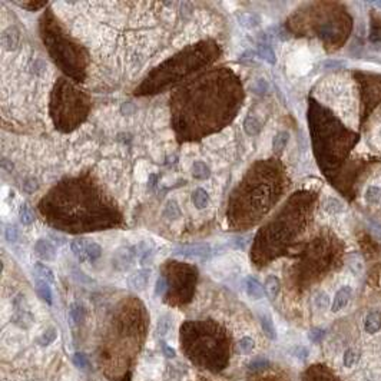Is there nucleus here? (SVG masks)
<instances>
[{
    "instance_id": "obj_1",
    "label": "nucleus",
    "mask_w": 381,
    "mask_h": 381,
    "mask_svg": "<svg viewBox=\"0 0 381 381\" xmlns=\"http://www.w3.org/2000/svg\"><path fill=\"white\" fill-rule=\"evenodd\" d=\"M242 88L231 71L203 73L172 96L174 129L181 141L200 139L229 124L241 108Z\"/></svg>"
},
{
    "instance_id": "obj_2",
    "label": "nucleus",
    "mask_w": 381,
    "mask_h": 381,
    "mask_svg": "<svg viewBox=\"0 0 381 381\" xmlns=\"http://www.w3.org/2000/svg\"><path fill=\"white\" fill-rule=\"evenodd\" d=\"M53 227L66 232L109 229L121 224V214L99 188L88 179H68L39 203Z\"/></svg>"
},
{
    "instance_id": "obj_3",
    "label": "nucleus",
    "mask_w": 381,
    "mask_h": 381,
    "mask_svg": "<svg viewBox=\"0 0 381 381\" xmlns=\"http://www.w3.org/2000/svg\"><path fill=\"white\" fill-rule=\"evenodd\" d=\"M280 195L275 166L270 162L256 163L232 192L227 212L229 224L238 229L253 227L271 209Z\"/></svg>"
},
{
    "instance_id": "obj_4",
    "label": "nucleus",
    "mask_w": 381,
    "mask_h": 381,
    "mask_svg": "<svg viewBox=\"0 0 381 381\" xmlns=\"http://www.w3.org/2000/svg\"><path fill=\"white\" fill-rule=\"evenodd\" d=\"M219 54L215 42H202L179 52L155 68L136 89V95H153L177 85L191 73L212 63Z\"/></svg>"
},
{
    "instance_id": "obj_5",
    "label": "nucleus",
    "mask_w": 381,
    "mask_h": 381,
    "mask_svg": "<svg viewBox=\"0 0 381 381\" xmlns=\"http://www.w3.org/2000/svg\"><path fill=\"white\" fill-rule=\"evenodd\" d=\"M40 35L54 63L68 76L82 82L86 77V54L76 42L66 35L57 20H54L52 12L42 18Z\"/></svg>"
},
{
    "instance_id": "obj_6",
    "label": "nucleus",
    "mask_w": 381,
    "mask_h": 381,
    "mask_svg": "<svg viewBox=\"0 0 381 381\" xmlns=\"http://www.w3.org/2000/svg\"><path fill=\"white\" fill-rule=\"evenodd\" d=\"M183 347L195 363L212 371H219L227 364V341L222 331L214 324L186 323L182 328Z\"/></svg>"
},
{
    "instance_id": "obj_7",
    "label": "nucleus",
    "mask_w": 381,
    "mask_h": 381,
    "mask_svg": "<svg viewBox=\"0 0 381 381\" xmlns=\"http://www.w3.org/2000/svg\"><path fill=\"white\" fill-rule=\"evenodd\" d=\"M91 99L66 79H59L51 98V115L54 127L62 132H71L88 116Z\"/></svg>"
},
{
    "instance_id": "obj_8",
    "label": "nucleus",
    "mask_w": 381,
    "mask_h": 381,
    "mask_svg": "<svg viewBox=\"0 0 381 381\" xmlns=\"http://www.w3.org/2000/svg\"><path fill=\"white\" fill-rule=\"evenodd\" d=\"M163 278L166 281V303L174 305L186 304L191 301L195 282L198 277L197 268L181 264L177 261L168 262L165 270Z\"/></svg>"
},
{
    "instance_id": "obj_9",
    "label": "nucleus",
    "mask_w": 381,
    "mask_h": 381,
    "mask_svg": "<svg viewBox=\"0 0 381 381\" xmlns=\"http://www.w3.org/2000/svg\"><path fill=\"white\" fill-rule=\"evenodd\" d=\"M20 43V33L16 27H9L1 33V45L7 51H15L19 48Z\"/></svg>"
},
{
    "instance_id": "obj_10",
    "label": "nucleus",
    "mask_w": 381,
    "mask_h": 381,
    "mask_svg": "<svg viewBox=\"0 0 381 381\" xmlns=\"http://www.w3.org/2000/svg\"><path fill=\"white\" fill-rule=\"evenodd\" d=\"M35 254L43 261H53L56 258V248L49 239H39L35 244Z\"/></svg>"
},
{
    "instance_id": "obj_11",
    "label": "nucleus",
    "mask_w": 381,
    "mask_h": 381,
    "mask_svg": "<svg viewBox=\"0 0 381 381\" xmlns=\"http://www.w3.org/2000/svg\"><path fill=\"white\" fill-rule=\"evenodd\" d=\"M351 295H353V290L350 287H343L334 297L332 300V304H331V311L332 312H338L341 311L343 308H345L350 300H351Z\"/></svg>"
},
{
    "instance_id": "obj_12",
    "label": "nucleus",
    "mask_w": 381,
    "mask_h": 381,
    "mask_svg": "<svg viewBox=\"0 0 381 381\" xmlns=\"http://www.w3.org/2000/svg\"><path fill=\"white\" fill-rule=\"evenodd\" d=\"M149 282V270H141L132 274L127 280V284L135 291H144Z\"/></svg>"
},
{
    "instance_id": "obj_13",
    "label": "nucleus",
    "mask_w": 381,
    "mask_h": 381,
    "mask_svg": "<svg viewBox=\"0 0 381 381\" xmlns=\"http://www.w3.org/2000/svg\"><path fill=\"white\" fill-rule=\"evenodd\" d=\"M364 330L368 334H376L381 330V314L377 311H373L365 315L364 318Z\"/></svg>"
},
{
    "instance_id": "obj_14",
    "label": "nucleus",
    "mask_w": 381,
    "mask_h": 381,
    "mask_svg": "<svg viewBox=\"0 0 381 381\" xmlns=\"http://www.w3.org/2000/svg\"><path fill=\"white\" fill-rule=\"evenodd\" d=\"M88 239L86 238H77L73 239L71 244V250L73 255L76 256L80 262H88V255H86V250H88Z\"/></svg>"
},
{
    "instance_id": "obj_15",
    "label": "nucleus",
    "mask_w": 381,
    "mask_h": 381,
    "mask_svg": "<svg viewBox=\"0 0 381 381\" xmlns=\"http://www.w3.org/2000/svg\"><path fill=\"white\" fill-rule=\"evenodd\" d=\"M245 291L253 300H261L264 297V288L262 285L255 280L254 277H247L245 280Z\"/></svg>"
},
{
    "instance_id": "obj_16",
    "label": "nucleus",
    "mask_w": 381,
    "mask_h": 381,
    "mask_svg": "<svg viewBox=\"0 0 381 381\" xmlns=\"http://www.w3.org/2000/svg\"><path fill=\"white\" fill-rule=\"evenodd\" d=\"M281 290V284L280 280L274 275H270L267 280H265V284H264V291L267 294V297L270 300H275L278 297Z\"/></svg>"
},
{
    "instance_id": "obj_17",
    "label": "nucleus",
    "mask_w": 381,
    "mask_h": 381,
    "mask_svg": "<svg viewBox=\"0 0 381 381\" xmlns=\"http://www.w3.org/2000/svg\"><path fill=\"white\" fill-rule=\"evenodd\" d=\"M35 290H36V294H37V297H39L42 301H45L46 304H49V305L52 304L53 298H52V290H51V285H49V282H46V281H43V280H36Z\"/></svg>"
},
{
    "instance_id": "obj_18",
    "label": "nucleus",
    "mask_w": 381,
    "mask_h": 381,
    "mask_svg": "<svg viewBox=\"0 0 381 381\" xmlns=\"http://www.w3.org/2000/svg\"><path fill=\"white\" fill-rule=\"evenodd\" d=\"M177 254H182L185 256H205L206 254H209V247L203 245V244L189 245V247L181 248V251H177Z\"/></svg>"
},
{
    "instance_id": "obj_19",
    "label": "nucleus",
    "mask_w": 381,
    "mask_h": 381,
    "mask_svg": "<svg viewBox=\"0 0 381 381\" xmlns=\"http://www.w3.org/2000/svg\"><path fill=\"white\" fill-rule=\"evenodd\" d=\"M238 22H239V25L244 26L245 29H254V27H256L261 23V18L256 13L247 12V13H241L238 16Z\"/></svg>"
},
{
    "instance_id": "obj_20",
    "label": "nucleus",
    "mask_w": 381,
    "mask_h": 381,
    "mask_svg": "<svg viewBox=\"0 0 381 381\" xmlns=\"http://www.w3.org/2000/svg\"><path fill=\"white\" fill-rule=\"evenodd\" d=\"M35 274H36L37 280H43L46 281V282H49V284L54 282V275H53L52 270L48 265H45L42 262H36L35 264Z\"/></svg>"
},
{
    "instance_id": "obj_21",
    "label": "nucleus",
    "mask_w": 381,
    "mask_h": 381,
    "mask_svg": "<svg viewBox=\"0 0 381 381\" xmlns=\"http://www.w3.org/2000/svg\"><path fill=\"white\" fill-rule=\"evenodd\" d=\"M192 203L195 205L197 209H203L209 205V195L208 192L202 189V188H198L194 191L192 194Z\"/></svg>"
},
{
    "instance_id": "obj_22",
    "label": "nucleus",
    "mask_w": 381,
    "mask_h": 381,
    "mask_svg": "<svg viewBox=\"0 0 381 381\" xmlns=\"http://www.w3.org/2000/svg\"><path fill=\"white\" fill-rule=\"evenodd\" d=\"M244 130L250 135V136H255L259 133L261 130V122L253 116V115H248L244 121Z\"/></svg>"
},
{
    "instance_id": "obj_23",
    "label": "nucleus",
    "mask_w": 381,
    "mask_h": 381,
    "mask_svg": "<svg viewBox=\"0 0 381 381\" xmlns=\"http://www.w3.org/2000/svg\"><path fill=\"white\" fill-rule=\"evenodd\" d=\"M211 175V169L205 162H194L192 165V177L197 179H208Z\"/></svg>"
},
{
    "instance_id": "obj_24",
    "label": "nucleus",
    "mask_w": 381,
    "mask_h": 381,
    "mask_svg": "<svg viewBox=\"0 0 381 381\" xmlns=\"http://www.w3.org/2000/svg\"><path fill=\"white\" fill-rule=\"evenodd\" d=\"M256 53H258V56H259L261 59H264V60L268 62L270 65H274V63L277 62L275 53H274V51H272L268 45H259Z\"/></svg>"
},
{
    "instance_id": "obj_25",
    "label": "nucleus",
    "mask_w": 381,
    "mask_h": 381,
    "mask_svg": "<svg viewBox=\"0 0 381 381\" xmlns=\"http://www.w3.org/2000/svg\"><path fill=\"white\" fill-rule=\"evenodd\" d=\"M288 138H290L288 132H278V133L275 135V138H274V141H272V148H274L275 152L280 153L284 151V148H285V145H287V142H288Z\"/></svg>"
},
{
    "instance_id": "obj_26",
    "label": "nucleus",
    "mask_w": 381,
    "mask_h": 381,
    "mask_svg": "<svg viewBox=\"0 0 381 381\" xmlns=\"http://www.w3.org/2000/svg\"><path fill=\"white\" fill-rule=\"evenodd\" d=\"M19 217H20V221L22 224L25 225H29L35 221V214H33V209L27 205V203H23L19 209Z\"/></svg>"
},
{
    "instance_id": "obj_27",
    "label": "nucleus",
    "mask_w": 381,
    "mask_h": 381,
    "mask_svg": "<svg viewBox=\"0 0 381 381\" xmlns=\"http://www.w3.org/2000/svg\"><path fill=\"white\" fill-rule=\"evenodd\" d=\"M261 326H262L264 332H265L271 340H275V338H277V332H275L274 324H272L270 315H262V317H261Z\"/></svg>"
},
{
    "instance_id": "obj_28",
    "label": "nucleus",
    "mask_w": 381,
    "mask_h": 381,
    "mask_svg": "<svg viewBox=\"0 0 381 381\" xmlns=\"http://www.w3.org/2000/svg\"><path fill=\"white\" fill-rule=\"evenodd\" d=\"M86 255H88V261H96L99 256L102 255V248L99 244L93 242V241H89L88 242V250H86Z\"/></svg>"
},
{
    "instance_id": "obj_29",
    "label": "nucleus",
    "mask_w": 381,
    "mask_h": 381,
    "mask_svg": "<svg viewBox=\"0 0 381 381\" xmlns=\"http://www.w3.org/2000/svg\"><path fill=\"white\" fill-rule=\"evenodd\" d=\"M56 337H57V331L54 330V328H48V330L45 331V332L39 337L37 343H39L40 345H49V344H52V343L56 340Z\"/></svg>"
},
{
    "instance_id": "obj_30",
    "label": "nucleus",
    "mask_w": 381,
    "mask_h": 381,
    "mask_svg": "<svg viewBox=\"0 0 381 381\" xmlns=\"http://www.w3.org/2000/svg\"><path fill=\"white\" fill-rule=\"evenodd\" d=\"M254 345L255 343L251 337H244V338H241V340H239V344H238L239 351H241L242 354H251L253 350H254Z\"/></svg>"
},
{
    "instance_id": "obj_31",
    "label": "nucleus",
    "mask_w": 381,
    "mask_h": 381,
    "mask_svg": "<svg viewBox=\"0 0 381 381\" xmlns=\"http://www.w3.org/2000/svg\"><path fill=\"white\" fill-rule=\"evenodd\" d=\"M358 353L354 351V350H347L345 351V354H344V365L347 367V368H353L354 365H357V363H358Z\"/></svg>"
},
{
    "instance_id": "obj_32",
    "label": "nucleus",
    "mask_w": 381,
    "mask_h": 381,
    "mask_svg": "<svg viewBox=\"0 0 381 381\" xmlns=\"http://www.w3.org/2000/svg\"><path fill=\"white\" fill-rule=\"evenodd\" d=\"M16 4L20 6V7H25L30 12H36V10L43 9L48 3L46 1H16Z\"/></svg>"
},
{
    "instance_id": "obj_33",
    "label": "nucleus",
    "mask_w": 381,
    "mask_h": 381,
    "mask_svg": "<svg viewBox=\"0 0 381 381\" xmlns=\"http://www.w3.org/2000/svg\"><path fill=\"white\" fill-rule=\"evenodd\" d=\"M345 62L344 60H338V59H328V60H324L321 63V66L324 69H338V68H345Z\"/></svg>"
},
{
    "instance_id": "obj_34",
    "label": "nucleus",
    "mask_w": 381,
    "mask_h": 381,
    "mask_svg": "<svg viewBox=\"0 0 381 381\" xmlns=\"http://www.w3.org/2000/svg\"><path fill=\"white\" fill-rule=\"evenodd\" d=\"M251 89H253V92H255V93L262 95V93H265V91L268 89V85H267V82H265L264 79H256L254 83L251 85Z\"/></svg>"
},
{
    "instance_id": "obj_35",
    "label": "nucleus",
    "mask_w": 381,
    "mask_h": 381,
    "mask_svg": "<svg viewBox=\"0 0 381 381\" xmlns=\"http://www.w3.org/2000/svg\"><path fill=\"white\" fill-rule=\"evenodd\" d=\"M165 215H166L168 218L177 219L179 215H181L178 205H177L175 202H168V205H166V209H165Z\"/></svg>"
},
{
    "instance_id": "obj_36",
    "label": "nucleus",
    "mask_w": 381,
    "mask_h": 381,
    "mask_svg": "<svg viewBox=\"0 0 381 381\" xmlns=\"http://www.w3.org/2000/svg\"><path fill=\"white\" fill-rule=\"evenodd\" d=\"M83 317V308L79 304H73L71 308V320L73 323H79Z\"/></svg>"
},
{
    "instance_id": "obj_37",
    "label": "nucleus",
    "mask_w": 381,
    "mask_h": 381,
    "mask_svg": "<svg viewBox=\"0 0 381 381\" xmlns=\"http://www.w3.org/2000/svg\"><path fill=\"white\" fill-rule=\"evenodd\" d=\"M37 188H39V183L35 178L26 179V182L23 183V191L26 194H33L35 191H37Z\"/></svg>"
},
{
    "instance_id": "obj_38",
    "label": "nucleus",
    "mask_w": 381,
    "mask_h": 381,
    "mask_svg": "<svg viewBox=\"0 0 381 381\" xmlns=\"http://www.w3.org/2000/svg\"><path fill=\"white\" fill-rule=\"evenodd\" d=\"M326 209L327 211H330L331 214H335V212H340L341 209H343V205L340 201H337V200H334V198H330L327 203H326Z\"/></svg>"
},
{
    "instance_id": "obj_39",
    "label": "nucleus",
    "mask_w": 381,
    "mask_h": 381,
    "mask_svg": "<svg viewBox=\"0 0 381 381\" xmlns=\"http://www.w3.org/2000/svg\"><path fill=\"white\" fill-rule=\"evenodd\" d=\"M19 229L16 228L15 225H12V227H9V228L6 229V239L9 241V242H16L18 239H19Z\"/></svg>"
},
{
    "instance_id": "obj_40",
    "label": "nucleus",
    "mask_w": 381,
    "mask_h": 381,
    "mask_svg": "<svg viewBox=\"0 0 381 381\" xmlns=\"http://www.w3.org/2000/svg\"><path fill=\"white\" fill-rule=\"evenodd\" d=\"M315 304L318 308H321V309H326L328 305H330V298H328V295L327 294H324V292H321V294H318L317 295V298H315Z\"/></svg>"
},
{
    "instance_id": "obj_41",
    "label": "nucleus",
    "mask_w": 381,
    "mask_h": 381,
    "mask_svg": "<svg viewBox=\"0 0 381 381\" xmlns=\"http://www.w3.org/2000/svg\"><path fill=\"white\" fill-rule=\"evenodd\" d=\"M166 281L163 277H159L158 281H156V287H155V294L156 295H163L165 294V291H166Z\"/></svg>"
},
{
    "instance_id": "obj_42",
    "label": "nucleus",
    "mask_w": 381,
    "mask_h": 381,
    "mask_svg": "<svg viewBox=\"0 0 381 381\" xmlns=\"http://www.w3.org/2000/svg\"><path fill=\"white\" fill-rule=\"evenodd\" d=\"M73 363H75V365L79 367V368H86V367H88V358L83 356L82 353H76V354L73 356Z\"/></svg>"
},
{
    "instance_id": "obj_43",
    "label": "nucleus",
    "mask_w": 381,
    "mask_h": 381,
    "mask_svg": "<svg viewBox=\"0 0 381 381\" xmlns=\"http://www.w3.org/2000/svg\"><path fill=\"white\" fill-rule=\"evenodd\" d=\"M265 365H268V361H265V360H256V361H254V363L250 365V370H253V371L261 370V368H264Z\"/></svg>"
},
{
    "instance_id": "obj_44",
    "label": "nucleus",
    "mask_w": 381,
    "mask_h": 381,
    "mask_svg": "<svg viewBox=\"0 0 381 381\" xmlns=\"http://www.w3.org/2000/svg\"><path fill=\"white\" fill-rule=\"evenodd\" d=\"M379 197H380V195H379V189H376V188H370V189L367 191V200H368L370 202H374Z\"/></svg>"
},
{
    "instance_id": "obj_45",
    "label": "nucleus",
    "mask_w": 381,
    "mask_h": 381,
    "mask_svg": "<svg viewBox=\"0 0 381 381\" xmlns=\"http://www.w3.org/2000/svg\"><path fill=\"white\" fill-rule=\"evenodd\" d=\"M323 334H324V331L323 330H312L309 332V340H312V341H318L321 337H323Z\"/></svg>"
},
{
    "instance_id": "obj_46",
    "label": "nucleus",
    "mask_w": 381,
    "mask_h": 381,
    "mask_svg": "<svg viewBox=\"0 0 381 381\" xmlns=\"http://www.w3.org/2000/svg\"><path fill=\"white\" fill-rule=\"evenodd\" d=\"M162 350H163V353H165L166 357H175V351L172 348H169L166 344H162Z\"/></svg>"
},
{
    "instance_id": "obj_47",
    "label": "nucleus",
    "mask_w": 381,
    "mask_h": 381,
    "mask_svg": "<svg viewBox=\"0 0 381 381\" xmlns=\"http://www.w3.org/2000/svg\"><path fill=\"white\" fill-rule=\"evenodd\" d=\"M376 6H379V7H381V1H376Z\"/></svg>"
}]
</instances>
